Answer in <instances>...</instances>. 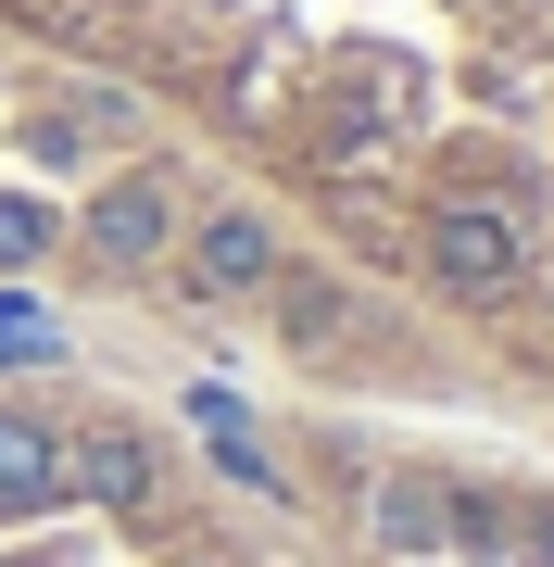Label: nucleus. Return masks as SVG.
I'll return each instance as SVG.
<instances>
[{
  "instance_id": "nucleus-1",
  "label": "nucleus",
  "mask_w": 554,
  "mask_h": 567,
  "mask_svg": "<svg viewBox=\"0 0 554 567\" xmlns=\"http://www.w3.org/2000/svg\"><path fill=\"white\" fill-rule=\"evenodd\" d=\"M416 265H429L441 303L504 316L516 290H530V265H542V227H530V215H504V203H467V189H441V203L416 215Z\"/></svg>"
},
{
  "instance_id": "nucleus-2",
  "label": "nucleus",
  "mask_w": 554,
  "mask_h": 567,
  "mask_svg": "<svg viewBox=\"0 0 554 567\" xmlns=\"http://www.w3.org/2000/svg\"><path fill=\"white\" fill-rule=\"evenodd\" d=\"M76 252L102 265V278H151V265L177 252V177H165V164H139V177L88 189V215H76Z\"/></svg>"
},
{
  "instance_id": "nucleus-3",
  "label": "nucleus",
  "mask_w": 554,
  "mask_h": 567,
  "mask_svg": "<svg viewBox=\"0 0 554 567\" xmlns=\"http://www.w3.org/2000/svg\"><path fill=\"white\" fill-rule=\"evenodd\" d=\"M63 492H76L88 517H139L151 492H165V442H151L139 416H88V429H63Z\"/></svg>"
},
{
  "instance_id": "nucleus-4",
  "label": "nucleus",
  "mask_w": 554,
  "mask_h": 567,
  "mask_svg": "<svg viewBox=\"0 0 554 567\" xmlns=\"http://www.w3.org/2000/svg\"><path fill=\"white\" fill-rule=\"evenodd\" d=\"M265 278H278V227L252 203H215L189 227V290H202V303H240V290H265Z\"/></svg>"
},
{
  "instance_id": "nucleus-5",
  "label": "nucleus",
  "mask_w": 554,
  "mask_h": 567,
  "mask_svg": "<svg viewBox=\"0 0 554 567\" xmlns=\"http://www.w3.org/2000/svg\"><path fill=\"white\" fill-rule=\"evenodd\" d=\"M63 505V429H39L25 404H0V529Z\"/></svg>"
},
{
  "instance_id": "nucleus-6",
  "label": "nucleus",
  "mask_w": 554,
  "mask_h": 567,
  "mask_svg": "<svg viewBox=\"0 0 554 567\" xmlns=\"http://www.w3.org/2000/svg\"><path fill=\"white\" fill-rule=\"evenodd\" d=\"M378 543L390 555H453V480L390 466V480H378Z\"/></svg>"
},
{
  "instance_id": "nucleus-7",
  "label": "nucleus",
  "mask_w": 554,
  "mask_h": 567,
  "mask_svg": "<svg viewBox=\"0 0 554 567\" xmlns=\"http://www.w3.org/2000/svg\"><path fill=\"white\" fill-rule=\"evenodd\" d=\"M265 290H278V341H290V353H341V328H353V290H341V278H315V265H278Z\"/></svg>"
},
{
  "instance_id": "nucleus-8",
  "label": "nucleus",
  "mask_w": 554,
  "mask_h": 567,
  "mask_svg": "<svg viewBox=\"0 0 554 567\" xmlns=\"http://www.w3.org/2000/svg\"><path fill=\"white\" fill-rule=\"evenodd\" d=\"M189 416H202V442H215V466H227L240 492H290V466H278L265 442H252V416L227 404V391H189Z\"/></svg>"
},
{
  "instance_id": "nucleus-9",
  "label": "nucleus",
  "mask_w": 554,
  "mask_h": 567,
  "mask_svg": "<svg viewBox=\"0 0 554 567\" xmlns=\"http://www.w3.org/2000/svg\"><path fill=\"white\" fill-rule=\"evenodd\" d=\"M63 341H51V303H25V290H0V379L13 365H51Z\"/></svg>"
},
{
  "instance_id": "nucleus-10",
  "label": "nucleus",
  "mask_w": 554,
  "mask_h": 567,
  "mask_svg": "<svg viewBox=\"0 0 554 567\" xmlns=\"http://www.w3.org/2000/svg\"><path fill=\"white\" fill-rule=\"evenodd\" d=\"M63 240V227H51V203H25V189H0V265H39Z\"/></svg>"
},
{
  "instance_id": "nucleus-11",
  "label": "nucleus",
  "mask_w": 554,
  "mask_h": 567,
  "mask_svg": "<svg viewBox=\"0 0 554 567\" xmlns=\"http://www.w3.org/2000/svg\"><path fill=\"white\" fill-rule=\"evenodd\" d=\"M88 140H76V114H25V164H76Z\"/></svg>"
},
{
  "instance_id": "nucleus-12",
  "label": "nucleus",
  "mask_w": 554,
  "mask_h": 567,
  "mask_svg": "<svg viewBox=\"0 0 554 567\" xmlns=\"http://www.w3.org/2000/svg\"><path fill=\"white\" fill-rule=\"evenodd\" d=\"M0 567H76V543H39V555H0Z\"/></svg>"
},
{
  "instance_id": "nucleus-13",
  "label": "nucleus",
  "mask_w": 554,
  "mask_h": 567,
  "mask_svg": "<svg viewBox=\"0 0 554 567\" xmlns=\"http://www.w3.org/2000/svg\"><path fill=\"white\" fill-rule=\"evenodd\" d=\"M165 567H215V555H165Z\"/></svg>"
}]
</instances>
